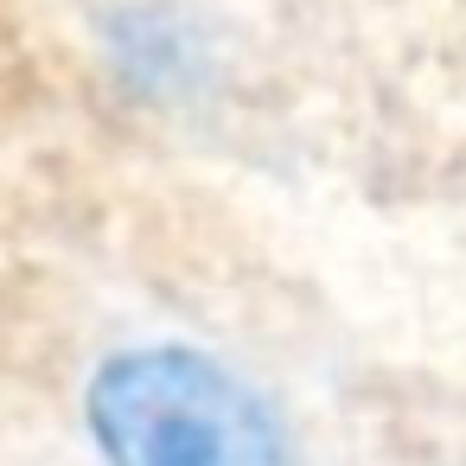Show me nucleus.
Instances as JSON below:
<instances>
[{"mask_svg": "<svg viewBox=\"0 0 466 466\" xmlns=\"http://www.w3.org/2000/svg\"><path fill=\"white\" fill-rule=\"evenodd\" d=\"M90 428L109 466H288L262 396L186 345L109 358L90 383Z\"/></svg>", "mask_w": 466, "mask_h": 466, "instance_id": "f257e3e1", "label": "nucleus"}]
</instances>
